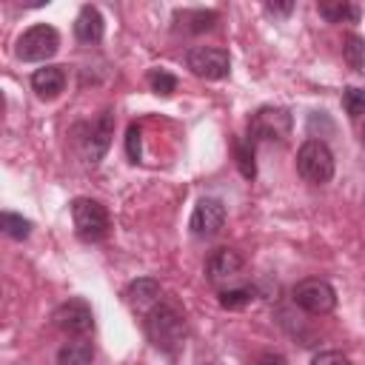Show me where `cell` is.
I'll return each mask as SVG.
<instances>
[{"label": "cell", "instance_id": "1", "mask_svg": "<svg viewBox=\"0 0 365 365\" xmlns=\"http://www.w3.org/2000/svg\"><path fill=\"white\" fill-rule=\"evenodd\" d=\"M145 334H148L154 348H160L168 356H177L185 345V336H188L185 314L180 311L177 302H163L160 299L145 314Z\"/></svg>", "mask_w": 365, "mask_h": 365}, {"label": "cell", "instance_id": "18", "mask_svg": "<svg viewBox=\"0 0 365 365\" xmlns=\"http://www.w3.org/2000/svg\"><path fill=\"white\" fill-rule=\"evenodd\" d=\"M342 57H345L348 68H354L356 74L365 77V37L348 34V37L342 40Z\"/></svg>", "mask_w": 365, "mask_h": 365}, {"label": "cell", "instance_id": "27", "mask_svg": "<svg viewBox=\"0 0 365 365\" xmlns=\"http://www.w3.org/2000/svg\"><path fill=\"white\" fill-rule=\"evenodd\" d=\"M251 365H288V362H285L282 354H262V356H257Z\"/></svg>", "mask_w": 365, "mask_h": 365}, {"label": "cell", "instance_id": "13", "mask_svg": "<svg viewBox=\"0 0 365 365\" xmlns=\"http://www.w3.org/2000/svg\"><path fill=\"white\" fill-rule=\"evenodd\" d=\"M66 86V71L60 66H43L31 74V88L43 100H54Z\"/></svg>", "mask_w": 365, "mask_h": 365}, {"label": "cell", "instance_id": "14", "mask_svg": "<svg viewBox=\"0 0 365 365\" xmlns=\"http://www.w3.org/2000/svg\"><path fill=\"white\" fill-rule=\"evenodd\" d=\"M174 20H177V29H182L185 34H202L217 26L220 14L214 9H185V11H177Z\"/></svg>", "mask_w": 365, "mask_h": 365}, {"label": "cell", "instance_id": "12", "mask_svg": "<svg viewBox=\"0 0 365 365\" xmlns=\"http://www.w3.org/2000/svg\"><path fill=\"white\" fill-rule=\"evenodd\" d=\"M103 31H106V23H103V14L100 9L94 6H83L74 17V37L83 43V46H94L103 40Z\"/></svg>", "mask_w": 365, "mask_h": 365}, {"label": "cell", "instance_id": "20", "mask_svg": "<svg viewBox=\"0 0 365 365\" xmlns=\"http://www.w3.org/2000/svg\"><path fill=\"white\" fill-rule=\"evenodd\" d=\"M254 297H257L254 288H225V291H220V305L225 311H240V308L251 305Z\"/></svg>", "mask_w": 365, "mask_h": 365}, {"label": "cell", "instance_id": "7", "mask_svg": "<svg viewBox=\"0 0 365 365\" xmlns=\"http://www.w3.org/2000/svg\"><path fill=\"white\" fill-rule=\"evenodd\" d=\"M185 66L191 68V74L202 77V80H222L231 71V57L225 48H214V46H194L185 54Z\"/></svg>", "mask_w": 365, "mask_h": 365}, {"label": "cell", "instance_id": "19", "mask_svg": "<svg viewBox=\"0 0 365 365\" xmlns=\"http://www.w3.org/2000/svg\"><path fill=\"white\" fill-rule=\"evenodd\" d=\"M0 228L11 240H26L31 234V220H26V217H20L14 211H3L0 214Z\"/></svg>", "mask_w": 365, "mask_h": 365}, {"label": "cell", "instance_id": "16", "mask_svg": "<svg viewBox=\"0 0 365 365\" xmlns=\"http://www.w3.org/2000/svg\"><path fill=\"white\" fill-rule=\"evenodd\" d=\"M91 359H94V348L86 336L68 339L57 351V365H91Z\"/></svg>", "mask_w": 365, "mask_h": 365}, {"label": "cell", "instance_id": "2", "mask_svg": "<svg viewBox=\"0 0 365 365\" xmlns=\"http://www.w3.org/2000/svg\"><path fill=\"white\" fill-rule=\"evenodd\" d=\"M294 117L282 106H262L248 120V137L251 143H285L291 137Z\"/></svg>", "mask_w": 365, "mask_h": 365}, {"label": "cell", "instance_id": "22", "mask_svg": "<svg viewBox=\"0 0 365 365\" xmlns=\"http://www.w3.org/2000/svg\"><path fill=\"white\" fill-rule=\"evenodd\" d=\"M237 168L245 180H254L257 177V163H254V143H237Z\"/></svg>", "mask_w": 365, "mask_h": 365}, {"label": "cell", "instance_id": "17", "mask_svg": "<svg viewBox=\"0 0 365 365\" xmlns=\"http://www.w3.org/2000/svg\"><path fill=\"white\" fill-rule=\"evenodd\" d=\"M319 14L328 23H359L362 9L356 3H319Z\"/></svg>", "mask_w": 365, "mask_h": 365}, {"label": "cell", "instance_id": "24", "mask_svg": "<svg viewBox=\"0 0 365 365\" xmlns=\"http://www.w3.org/2000/svg\"><path fill=\"white\" fill-rule=\"evenodd\" d=\"M125 154H128L131 163L143 160V131H140V125H128V131H125Z\"/></svg>", "mask_w": 365, "mask_h": 365}, {"label": "cell", "instance_id": "3", "mask_svg": "<svg viewBox=\"0 0 365 365\" xmlns=\"http://www.w3.org/2000/svg\"><path fill=\"white\" fill-rule=\"evenodd\" d=\"M71 220H74V234L83 242H100L108 237V211L103 202L91 197H77L71 202Z\"/></svg>", "mask_w": 365, "mask_h": 365}, {"label": "cell", "instance_id": "10", "mask_svg": "<svg viewBox=\"0 0 365 365\" xmlns=\"http://www.w3.org/2000/svg\"><path fill=\"white\" fill-rule=\"evenodd\" d=\"M225 225V205L214 197H202L194 211H191V220H188V228L194 237H214L220 234V228Z\"/></svg>", "mask_w": 365, "mask_h": 365}, {"label": "cell", "instance_id": "6", "mask_svg": "<svg viewBox=\"0 0 365 365\" xmlns=\"http://www.w3.org/2000/svg\"><path fill=\"white\" fill-rule=\"evenodd\" d=\"M291 297H294V302L302 311H308L314 317L331 314L336 308V291H334V285L325 282V279H319V277H308V279L297 282L294 291H291Z\"/></svg>", "mask_w": 365, "mask_h": 365}, {"label": "cell", "instance_id": "21", "mask_svg": "<svg viewBox=\"0 0 365 365\" xmlns=\"http://www.w3.org/2000/svg\"><path fill=\"white\" fill-rule=\"evenodd\" d=\"M148 86H151L154 94L168 97V94L177 91V77L171 71H165V68H154V71H148Z\"/></svg>", "mask_w": 365, "mask_h": 365}, {"label": "cell", "instance_id": "25", "mask_svg": "<svg viewBox=\"0 0 365 365\" xmlns=\"http://www.w3.org/2000/svg\"><path fill=\"white\" fill-rule=\"evenodd\" d=\"M311 365H351V359L342 354V351H319Z\"/></svg>", "mask_w": 365, "mask_h": 365}, {"label": "cell", "instance_id": "26", "mask_svg": "<svg viewBox=\"0 0 365 365\" xmlns=\"http://www.w3.org/2000/svg\"><path fill=\"white\" fill-rule=\"evenodd\" d=\"M265 11L268 14H277V17H285L294 11V3H265Z\"/></svg>", "mask_w": 365, "mask_h": 365}, {"label": "cell", "instance_id": "9", "mask_svg": "<svg viewBox=\"0 0 365 365\" xmlns=\"http://www.w3.org/2000/svg\"><path fill=\"white\" fill-rule=\"evenodd\" d=\"M111 137H114V111L106 108V111L97 114V120L86 128V137H83V154H86V160H88L91 165H97V163L106 157V151H108V145H111Z\"/></svg>", "mask_w": 365, "mask_h": 365}, {"label": "cell", "instance_id": "4", "mask_svg": "<svg viewBox=\"0 0 365 365\" xmlns=\"http://www.w3.org/2000/svg\"><path fill=\"white\" fill-rule=\"evenodd\" d=\"M297 171L305 182L322 185L334 177V154L322 140H305L297 151Z\"/></svg>", "mask_w": 365, "mask_h": 365}, {"label": "cell", "instance_id": "11", "mask_svg": "<svg viewBox=\"0 0 365 365\" xmlns=\"http://www.w3.org/2000/svg\"><path fill=\"white\" fill-rule=\"evenodd\" d=\"M242 271V257L234 251V248H217L208 262H205V274H208V282L211 285H222V282H231L237 279Z\"/></svg>", "mask_w": 365, "mask_h": 365}, {"label": "cell", "instance_id": "15", "mask_svg": "<svg viewBox=\"0 0 365 365\" xmlns=\"http://www.w3.org/2000/svg\"><path fill=\"white\" fill-rule=\"evenodd\" d=\"M160 297H163V288L154 277H140V279L128 282V288H125V299L140 311L148 308V305H157Z\"/></svg>", "mask_w": 365, "mask_h": 365}, {"label": "cell", "instance_id": "8", "mask_svg": "<svg viewBox=\"0 0 365 365\" xmlns=\"http://www.w3.org/2000/svg\"><path fill=\"white\" fill-rule=\"evenodd\" d=\"M54 325L63 331V334H71V336H86L91 328H94V311L86 299L74 297V299H66L54 308L51 314Z\"/></svg>", "mask_w": 365, "mask_h": 365}, {"label": "cell", "instance_id": "5", "mask_svg": "<svg viewBox=\"0 0 365 365\" xmlns=\"http://www.w3.org/2000/svg\"><path fill=\"white\" fill-rule=\"evenodd\" d=\"M60 48V34L54 26L48 23H37L31 29H26L20 37H17V57L23 63H43L48 57H54Z\"/></svg>", "mask_w": 365, "mask_h": 365}, {"label": "cell", "instance_id": "23", "mask_svg": "<svg viewBox=\"0 0 365 365\" xmlns=\"http://www.w3.org/2000/svg\"><path fill=\"white\" fill-rule=\"evenodd\" d=\"M342 108L351 114V117H362L365 114V88H345L342 91Z\"/></svg>", "mask_w": 365, "mask_h": 365}]
</instances>
